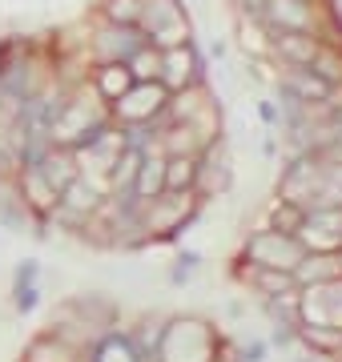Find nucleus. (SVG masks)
Returning <instances> with one entry per match:
<instances>
[{"mask_svg": "<svg viewBox=\"0 0 342 362\" xmlns=\"http://www.w3.org/2000/svg\"><path fill=\"white\" fill-rule=\"evenodd\" d=\"M141 45H149V40H141V33H137V28L109 25L105 33H101V40H97V52L105 57L109 65H125L133 52L141 49Z\"/></svg>", "mask_w": 342, "mask_h": 362, "instance_id": "nucleus-5", "label": "nucleus"}, {"mask_svg": "<svg viewBox=\"0 0 342 362\" xmlns=\"http://www.w3.org/2000/svg\"><path fill=\"white\" fill-rule=\"evenodd\" d=\"M194 69H198V61H194V49L189 45H177V49L161 52V81H165V89L189 85L194 81Z\"/></svg>", "mask_w": 342, "mask_h": 362, "instance_id": "nucleus-7", "label": "nucleus"}, {"mask_svg": "<svg viewBox=\"0 0 342 362\" xmlns=\"http://www.w3.org/2000/svg\"><path fill=\"white\" fill-rule=\"evenodd\" d=\"M141 4L145 0H109V21H113V25H125V28H137Z\"/></svg>", "mask_w": 342, "mask_h": 362, "instance_id": "nucleus-21", "label": "nucleus"}, {"mask_svg": "<svg viewBox=\"0 0 342 362\" xmlns=\"http://www.w3.org/2000/svg\"><path fill=\"white\" fill-rule=\"evenodd\" d=\"M262 21L266 25H278L282 33H310L314 28V16L306 8V0H266Z\"/></svg>", "mask_w": 342, "mask_h": 362, "instance_id": "nucleus-4", "label": "nucleus"}, {"mask_svg": "<svg viewBox=\"0 0 342 362\" xmlns=\"http://www.w3.org/2000/svg\"><path fill=\"white\" fill-rule=\"evenodd\" d=\"M25 362H81V350L69 346V338L61 334H40L25 350Z\"/></svg>", "mask_w": 342, "mask_h": 362, "instance_id": "nucleus-12", "label": "nucleus"}, {"mask_svg": "<svg viewBox=\"0 0 342 362\" xmlns=\"http://www.w3.org/2000/svg\"><path fill=\"white\" fill-rule=\"evenodd\" d=\"M61 209L65 214H77V218H85V214H97V206H101V194H97V185H93L89 177H73L61 189Z\"/></svg>", "mask_w": 342, "mask_h": 362, "instance_id": "nucleus-8", "label": "nucleus"}, {"mask_svg": "<svg viewBox=\"0 0 342 362\" xmlns=\"http://www.w3.org/2000/svg\"><path fill=\"white\" fill-rule=\"evenodd\" d=\"M302 338L318 354H342V330L334 326H302Z\"/></svg>", "mask_w": 342, "mask_h": 362, "instance_id": "nucleus-18", "label": "nucleus"}, {"mask_svg": "<svg viewBox=\"0 0 342 362\" xmlns=\"http://www.w3.org/2000/svg\"><path fill=\"white\" fill-rule=\"evenodd\" d=\"M165 194V157L141 153V165H137V177H133V197L137 202H158Z\"/></svg>", "mask_w": 342, "mask_h": 362, "instance_id": "nucleus-6", "label": "nucleus"}, {"mask_svg": "<svg viewBox=\"0 0 342 362\" xmlns=\"http://www.w3.org/2000/svg\"><path fill=\"white\" fill-rule=\"evenodd\" d=\"M89 358L93 362H141V354H137V342L129 334H105L89 350Z\"/></svg>", "mask_w": 342, "mask_h": 362, "instance_id": "nucleus-14", "label": "nucleus"}, {"mask_svg": "<svg viewBox=\"0 0 342 362\" xmlns=\"http://www.w3.org/2000/svg\"><path fill=\"white\" fill-rule=\"evenodd\" d=\"M125 69L133 73V81H137V85H141V81L161 77V57H158V45H141V49L133 52L129 61H125Z\"/></svg>", "mask_w": 342, "mask_h": 362, "instance_id": "nucleus-16", "label": "nucleus"}, {"mask_svg": "<svg viewBox=\"0 0 342 362\" xmlns=\"http://www.w3.org/2000/svg\"><path fill=\"white\" fill-rule=\"evenodd\" d=\"M25 197H33V206L37 209H53L57 206V189L45 181V173H40L37 165L25 169Z\"/></svg>", "mask_w": 342, "mask_h": 362, "instance_id": "nucleus-17", "label": "nucleus"}, {"mask_svg": "<svg viewBox=\"0 0 342 362\" xmlns=\"http://www.w3.org/2000/svg\"><path fill=\"white\" fill-rule=\"evenodd\" d=\"M286 89H290V97H298V101L318 105V101H326L330 97V81L318 77L314 69H298V73H290L286 77Z\"/></svg>", "mask_w": 342, "mask_h": 362, "instance_id": "nucleus-13", "label": "nucleus"}, {"mask_svg": "<svg viewBox=\"0 0 342 362\" xmlns=\"http://www.w3.org/2000/svg\"><path fill=\"white\" fill-rule=\"evenodd\" d=\"M165 109V89H161L158 81H141V85H133L125 97H117V113L133 125H149L153 113Z\"/></svg>", "mask_w": 342, "mask_h": 362, "instance_id": "nucleus-3", "label": "nucleus"}, {"mask_svg": "<svg viewBox=\"0 0 342 362\" xmlns=\"http://www.w3.org/2000/svg\"><path fill=\"white\" fill-rule=\"evenodd\" d=\"M246 258L254 262V270H282V274H294L298 262L306 258V246L294 238V233H254L250 246H246Z\"/></svg>", "mask_w": 342, "mask_h": 362, "instance_id": "nucleus-1", "label": "nucleus"}, {"mask_svg": "<svg viewBox=\"0 0 342 362\" xmlns=\"http://www.w3.org/2000/svg\"><path fill=\"white\" fill-rule=\"evenodd\" d=\"M40 173H45V181L57 189V197H61V189H65L73 177H81L77 173V157H73V149H49V153L40 157Z\"/></svg>", "mask_w": 342, "mask_h": 362, "instance_id": "nucleus-9", "label": "nucleus"}, {"mask_svg": "<svg viewBox=\"0 0 342 362\" xmlns=\"http://www.w3.org/2000/svg\"><path fill=\"white\" fill-rule=\"evenodd\" d=\"M198 161L194 153H177L165 157V194H189L198 185Z\"/></svg>", "mask_w": 342, "mask_h": 362, "instance_id": "nucleus-11", "label": "nucleus"}, {"mask_svg": "<svg viewBox=\"0 0 342 362\" xmlns=\"http://www.w3.org/2000/svg\"><path fill=\"white\" fill-rule=\"evenodd\" d=\"M133 85H137V81H133V73H129L125 65H105L101 73H97V89H101V97H105V101H117V97H125Z\"/></svg>", "mask_w": 342, "mask_h": 362, "instance_id": "nucleus-15", "label": "nucleus"}, {"mask_svg": "<svg viewBox=\"0 0 342 362\" xmlns=\"http://www.w3.org/2000/svg\"><path fill=\"white\" fill-rule=\"evenodd\" d=\"M254 286L266 290L270 298H286V290L294 286V274H282V270H254Z\"/></svg>", "mask_w": 342, "mask_h": 362, "instance_id": "nucleus-19", "label": "nucleus"}, {"mask_svg": "<svg viewBox=\"0 0 342 362\" xmlns=\"http://www.w3.org/2000/svg\"><path fill=\"white\" fill-rule=\"evenodd\" d=\"M302 221H306V209L294 206V202H282V206L274 209V230L278 233H294V238H298Z\"/></svg>", "mask_w": 342, "mask_h": 362, "instance_id": "nucleus-20", "label": "nucleus"}, {"mask_svg": "<svg viewBox=\"0 0 342 362\" xmlns=\"http://www.w3.org/2000/svg\"><path fill=\"white\" fill-rule=\"evenodd\" d=\"M137 25H145L149 45H161V49H177L189 40V21L177 8V0H145Z\"/></svg>", "mask_w": 342, "mask_h": 362, "instance_id": "nucleus-2", "label": "nucleus"}, {"mask_svg": "<svg viewBox=\"0 0 342 362\" xmlns=\"http://www.w3.org/2000/svg\"><path fill=\"white\" fill-rule=\"evenodd\" d=\"M278 52L286 57L290 65L310 69L318 61L322 45H318V37H310V33H282V37H278Z\"/></svg>", "mask_w": 342, "mask_h": 362, "instance_id": "nucleus-10", "label": "nucleus"}]
</instances>
